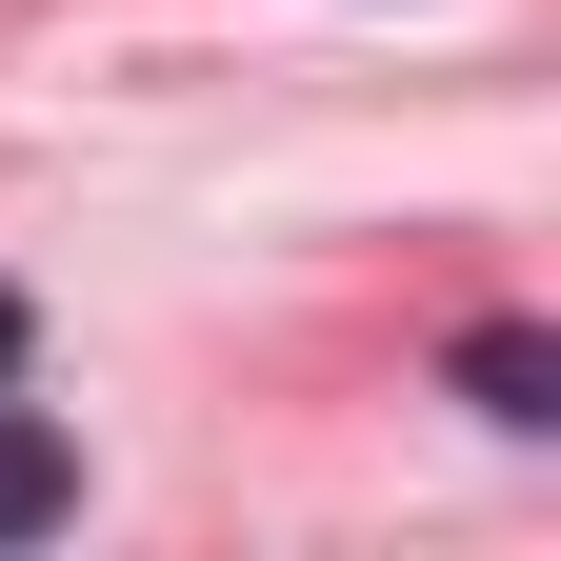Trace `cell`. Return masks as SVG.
Masks as SVG:
<instances>
[{
	"mask_svg": "<svg viewBox=\"0 0 561 561\" xmlns=\"http://www.w3.org/2000/svg\"><path fill=\"white\" fill-rule=\"evenodd\" d=\"M461 401H481V421H561V341H541V321H481V341H461Z\"/></svg>",
	"mask_w": 561,
	"mask_h": 561,
	"instance_id": "6da1fadb",
	"label": "cell"
},
{
	"mask_svg": "<svg viewBox=\"0 0 561 561\" xmlns=\"http://www.w3.org/2000/svg\"><path fill=\"white\" fill-rule=\"evenodd\" d=\"M21 341H41V321H21V280H0V381H21Z\"/></svg>",
	"mask_w": 561,
	"mask_h": 561,
	"instance_id": "3957f363",
	"label": "cell"
},
{
	"mask_svg": "<svg viewBox=\"0 0 561 561\" xmlns=\"http://www.w3.org/2000/svg\"><path fill=\"white\" fill-rule=\"evenodd\" d=\"M81 522V461H60V421H0V541Z\"/></svg>",
	"mask_w": 561,
	"mask_h": 561,
	"instance_id": "7a4b0ae2",
	"label": "cell"
}]
</instances>
